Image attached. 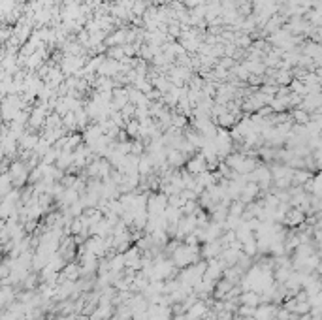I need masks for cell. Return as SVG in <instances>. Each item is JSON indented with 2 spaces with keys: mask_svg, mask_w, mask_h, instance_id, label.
Wrapping results in <instances>:
<instances>
[{
  "mask_svg": "<svg viewBox=\"0 0 322 320\" xmlns=\"http://www.w3.org/2000/svg\"><path fill=\"white\" fill-rule=\"evenodd\" d=\"M205 159H203L202 155L200 157H194L192 160H189L187 162V172L192 173V175H200V173L205 172Z\"/></svg>",
  "mask_w": 322,
  "mask_h": 320,
  "instance_id": "1",
  "label": "cell"
}]
</instances>
